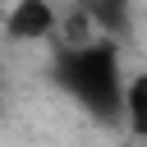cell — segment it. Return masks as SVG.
I'll return each instance as SVG.
<instances>
[{"instance_id": "obj_1", "label": "cell", "mask_w": 147, "mask_h": 147, "mask_svg": "<svg viewBox=\"0 0 147 147\" xmlns=\"http://www.w3.org/2000/svg\"><path fill=\"white\" fill-rule=\"evenodd\" d=\"M51 78L96 124L124 119V83H129V74H124V55H119L115 41H101V37L64 41L55 51V60H51Z\"/></svg>"}, {"instance_id": "obj_4", "label": "cell", "mask_w": 147, "mask_h": 147, "mask_svg": "<svg viewBox=\"0 0 147 147\" xmlns=\"http://www.w3.org/2000/svg\"><path fill=\"white\" fill-rule=\"evenodd\" d=\"M124 129L138 142H147V69L129 74V83H124Z\"/></svg>"}, {"instance_id": "obj_2", "label": "cell", "mask_w": 147, "mask_h": 147, "mask_svg": "<svg viewBox=\"0 0 147 147\" xmlns=\"http://www.w3.org/2000/svg\"><path fill=\"white\" fill-rule=\"evenodd\" d=\"M60 28V14L51 0H14L9 14H5V37L14 46H32V41H46L55 37Z\"/></svg>"}, {"instance_id": "obj_3", "label": "cell", "mask_w": 147, "mask_h": 147, "mask_svg": "<svg viewBox=\"0 0 147 147\" xmlns=\"http://www.w3.org/2000/svg\"><path fill=\"white\" fill-rule=\"evenodd\" d=\"M83 18L101 41H124L133 32V0H83Z\"/></svg>"}]
</instances>
